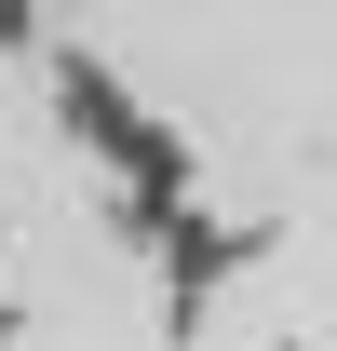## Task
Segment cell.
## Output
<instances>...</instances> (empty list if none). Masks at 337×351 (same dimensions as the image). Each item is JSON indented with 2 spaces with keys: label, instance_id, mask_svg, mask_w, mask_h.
<instances>
[{
  "label": "cell",
  "instance_id": "cell-1",
  "mask_svg": "<svg viewBox=\"0 0 337 351\" xmlns=\"http://www.w3.org/2000/svg\"><path fill=\"white\" fill-rule=\"evenodd\" d=\"M54 82H68V122H82L95 149H108V162H122V176H175V149H162V135H149V108H135V95L108 82V68H82V54H68V68H54Z\"/></svg>",
  "mask_w": 337,
  "mask_h": 351
}]
</instances>
